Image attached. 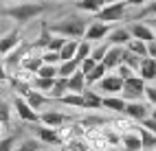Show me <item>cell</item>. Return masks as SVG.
Here are the masks:
<instances>
[{"label": "cell", "instance_id": "8", "mask_svg": "<svg viewBox=\"0 0 156 151\" xmlns=\"http://www.w3.org/2000/svg\"><path fill=\"white\" fill-rule=\"evenodd\" d=\"M68 120H73V118L64 112H59V109H42V112H40V123L48 125V127H55V129L66 125Z\"/></svg>", "mask_w": 156, "mask_h": 151}, {"label": "cell", "instance_id": "27", "mask_svg": "<svg viewBox=\"0 0 156 151\" xmlns=\"http://www.w3.org/2000/svg\"><path fill=\"white\" fill-rule=\"evenodd\" d=\"M106 75H108V66L103 64V62H99L95 68H92V72H88V75H86V79H88V86H97V83L101 81V79L106 77Z\"/></svg>", "mask_w": 156, "mask_h": 151}, {"label": "cell", "instance_id": "10", "mask_svg": "<svg viewBox=\"0 0 156 151\" xmlns=\"http://www.w3.org/2000/svg\"><path fill=\"white\" fill-rule=\"evenodd\" d=\"M123 81H126V79L119 77L117 72H114V75H106V77L97 83V90H99V92H106V94H121Z\"/></svg>", "mask_w": 156, "mask_h": 151}, {"label": "cell", "instance_id": "24", "mask_svg": "<svg viewBox=\"0 0 156 151\" xmlns=\"http://www.w3.org/2000/svg\"><path fill=\"white\" fill-rule=\"evenodd\" d=\"M57 103L62 105H66V107H75V109H84V94H79V92H68L64 94Z\"/></svg>", "mask_w": 156, "mask_h": 151}, {"label": "cell", "instance_id": "29", "mask_svg": "<svg viewBox=\"0 0 156 151\" xmlns=\"http://www.w3.org/2000/svg\"><path fill=\"white\" fill-rule=\"evenodd\" d=\"M79 68H81L79 59H66V62L59 64V77H70V75H75Z\"/></svg>", "mask_w": 156, "mask_h": 151}, {"label": "cell", "instance_id": "16", "mask_svg": "<svg viewBox=\"0 0 156 151\" xmlns=\"http://www.w3.org/2000/svg\"><path fill=\"white\" fill-rule=\"evenodd\" d=\"M121 147H123V151H143V140H141L139 129L121 134Z\"/></svg>", "mask_w": 156, "mask_h": 151}, {"label": "cell", "instance_id": "41", "mask_svg": "<svg viewBox=\"0 0 156 151\" xmlns=\"http://www.w3.org/2000/svg\"><path fill=\"white\" fill-rule=\"evenodd\" d=\"M141 125H145V127H147V129H150V132H154V134H156V118H152V116H147V118H145V120H141Z\"/></svg>", "mask_w": 156, "mask_h": 151}, {"label": "cell", "instance_id": "32", "mask_svg": "<svg viewBox=\"0 0 156 151\" xmlns=\"http://www.w3.org/2000/svg\"><path fill=\"white\" fill-rule=\"evenodd\" d=\"M16 143H18V132L9 134V136H2V140H0V151H13V149H18Z\"/></svg>", "mask_w": 156, "mask_h": 151}, {"label": "cell", "instance_id": "43", "mask_svg": "<svg viewBox=\"0 0 156 151\" xmlns=\"http://www.w3.org/2000/svg\"><path fill=\"white\" fill-rule=\"evenodd\" d=\"M147 46H150V57H156V39H152Z\"/></svg>", "mask_w": 156, "mask_h": 151}, {"label": "cell", "instance_id": "36", "mask_svg": "<svg viewBox=\"0 0 156 151\" xmlns=\"http://www.w3.org/2000/svg\"><path fill=\"white\" fill-rule=\"evenodd\" d=\"M66 39H68V37L53 33V37H51V42H48V46H46V48H51V50H62V46L66 44Z\"/></svg>", "mask_w": 156, "mask_h": 151}, {"label": "cell", "instance_id": "9", "mask_svg": "<svg viewBox=\"0 0 156 151\" xmlns=\"http://www.w3.org/2000/svg\"><path fill=\"white\" fill-rule=\"evenodd\" d=\"M126 114L130 116V118H134V120H145L150 114H152V105L147 103V101H143V99H139V101H128V107H126Z\"/></svg>", "mask_w": 156, "mask_h": 151}, {"label": "cell", "instance_id": "3", "mask_svg": "<svg viewBox=\"0 0 156 151\" xmlns=\"http://www.w3.org/2000/svg\"><path fill=\"white\" fill-rule=\"evenodd\" d=\"M13 109H16V118L18 120H22V123H31V125H37L40 123V112L29 103V101L22 96V94H16L13 96Z\"/></svg>", "mask_w": 156, "mask_h": 151}, {"label": "cell", "instance_id": "34", "mask_svg": "<svg viewBox=\"0 0 156 151\" xmlns=\"http://www.w3.org/2000/svg\"><path fill=\"white\" fill-rule=\"evenodd\" d=\"M42 59L46 64H62V53L59 50H51V48H42Z\"/></svg>", "mask_w": 156, "mask_h": 151}, {"label": "cell", "instance_id": "39", "mask_svg": "<svg viewBox=\"0 0 156 151\" xmlns=\"http://www.w3.org/2000/svg\"><path fill=\"white\" fill-rule=\"evenodd\" d=\"M141 15L143 18H154L156 15V0H150L145 7H141Z\"/></svg>", "mask_w": 156, "mask_h": 151}, {"label": "cell", "instance_id": "48", "mask_svg": "<svg viewBox=\"0 0 156 151\" xmlns=\"http://www.w3.org/2000/svg\"><path fill=\"white\" fill-rule=\"evenodd\" d=\"M5 2H11V0H5Z\"/></svg>", "mask_w": 156, "mask_h": 151}, {"label": "cell", "instance_id": "6", "mask_svg": "<svg viewBox=\"0 0 156 151\" xmlns=\"http://www.w3.org/2000/svg\"><path fill=\"white\" fill-rule=\"evenodd\" d=\"M33 134H35V138L42 145H48V147H59L62 145V138H59V134H57L55 127H48V125L37 123V127L33 129Z\"/></svg>", "mask_w": 156, "mask_h": 151}, {"label": "cell", "instance_id": "17", "mask_svg": "<svg viewBox=\"0 0 156 151\" xmlns=\"http://www.w3.org/2000/svg\"><path fill=\"white\" fill-rule=\"evenodd\" d=\"M139 75H141L147 83H154V81H156V57H143V59H141Z\"/></svg>", "mask_w": 156, "mask_h": 151}, {"label": "cell", "instance_id": "21", "mask_svg": "<svg viewBox=\"0 0 156 151\" xmlns=\"http://www.w3.org/2000/svg\"><path fill=\"white\" fill-rule=\"evenodd\" d=\"M68 86H70V92H79V94H84L86 90H88V79H86V72L79 68L75 75H70V77H68Z\"/></svg>", "mask_w": 156, "mask_h": 151}, {"label": "cell", "instance_id": "25", "mask_svg": "<svg viewBox=\"0 0 156 151\" xmlns=\"http://www.w3.org/2000/svg\"><path fill=\"white\" fill-rule=\"evenodd\" d=\"M139 134L143 140V151H156V134L150 132L145 125H139Z\"/></svg>", "mask_w": 156, "mask_h": 151}, {"label": "cell", "instance_id": "40", "mask_svg": "<svg viewBox=\"0 0 156 151\" xmlns=\"http://www.w3.org/2000/svg\"><path fill=\"white\" fill-rule=\"evenodd\" d=\"M97 64H99L97 59H92V57H86L84 62H81V70H84V72L88 75V72H92V68H95Z\"/></svg>", "mask_w": 156, "mask_h": 151}, {"label": "cell", "instance_id": "30", "mask_svg": "<svg viewBox=\"0 0 156 151\" xmlns=\"http://www.w3.org/2000/svg\"><path fill=\"white\" fill-rule=\"evenodd\" d=\"M57 79V77H55ZM55 79H48V77H35V81H33V88L35 90H40V92H44V94H48L51 90H53V86H55Z\"/></svg>", "mask_w": 156, "mask_h": 151}, {"label": "cell", "instance_id": "15", "mask_svg": "<svg viewBox=\"0 0 156 151\" xmlns=\"http://www.w3.org/2000/svg\"><path fill=\"white\" fill-rule=\"evenodd\" d=\"M123 53H126V46L119 44H110L106 57H103V64L108 66V70H117V66L123 62Z\"/></svg>", "mask_w": 156, "mask_h": 151}, {"label": "cell", "instance_id": "31", "mask_svg": "<svg viewBox=\"0 0 156 151\" xmlns=\"http://www.w3.org/2000/svg\"><path fill=\"white\" fill-rule=\"evenodd\" d=\"M37 75L40 77H48V79H55L59 77V64H42V68L37 70Z\"/></svg>", "mask_w": 156, "mask_h": 151}, {"label": "cell", "instance_id": "45", "mask_svg": "<svg viewBox=\"0 0 156 151\" xmlns=\"http://www.w3.org/2000/svg\"><path fill=\"white\" fill-rule=\"evenodd\" d=\"M150 24H152V26L156 29V15H154V18H150Z\"/></svg>", "mask_w": 156, "mask_h": 151}, {"label": "cell", "instance_id": "5", "mask_svg": "<svg viewBox=\"0 0 156 151\" xmlns=\"http://www.w3.org/2000/svg\"><path fill=\"white\" fill-rule=\"evenodd\" d=\"M128 0H121V2H112V5H106L101 9V11L97 13V18L99 20H103V22H110V24H114V22H121L123 18H126V13H128Z\"/></svg>", "mask_w": 156, "mask_h": 151}, {"label": "cell", "instance_id": "35", "mask_svg": "<svg viewBox=\"0 0 156 151\" xmlns=\"http://www.w3.org/2000/svg\"><path fill=\"white\" fill-rule=\"evenodd\" d=\"M40 147H42V143H40L37 138H27V140H22V143L18 145L16 151H37Z\"/></svg>", "mask_w": 156, "mask_h": 151}, {"label": "cell", "instance_id": "13", "mask_svg": "<svg viewBox=\"0 0 156 151\" xmlns=\"http://www.w3.org/2000/svg\"><path fill=\"white\" fill-rule=\"evenodd\" d=\"M130 31H132V37H136V39H145V42L156 39V29L150 22H132Z\"/></svg>", "mask_w": 156, "mask_h": 151}, {"label": "cell", "instance_id": "23", "mask_svg": "<svg viewBox=\"0 0 156 151\" xmlns=\"http://www.w3.org/2000/svg\"><path fill=\"white\" fill-rule=\"evenodd\" d=\"M70 92V86H68V77H57L55 79V86H53V90L48 92V96L53 99V101H59L64 94H68Z\"/></svg>", "mask_w": 156, "mask_h": 151}, {"label": "cell", "instance_id": "19", "mask_svg": "<svg viewBox=\"0 0 156 151\" xmlns=\"http://www.w3.org/2000/svg\"><path fill=\"white\" fill-rule=\"evenodd\" d=\"M130 39H132V31H130V26L112 29L110 35H108V42H110V44H119V46H128Z\"/></svg>", "mask_w": 156, "mask_h": 151}, {"label": "cell", "instance_id": "26", "mask_svg": "<svg viewBox=\"0 0 156 151\" xmlns=\"http://www.w3.org/2000/svg\"><path fill=\"white\" fill-rule=\"evenodd\" d=\"M79 42H81V39H77V37H68L66 39V44L62 46V50H59V53H62V62H66V59H75Z\"/></svg>", "mask_w": 156, "mask_h": 151}, {"label": "cell", "instance_id": "4", "mask_svg": "<svg viewBox=\"0 0 156 151\" xmlns=\"http://www.w3.org/2000/svg\"><path fill=\"white\" fill-rule=\"evenodd\" d=\"M145 88H147V81H145L141 75H134V77H130V79H126V81H123L121 96L128 99V101L145 99Z\"/></svg>", "mask_w": 156, "mask_h": 151}, {"label": "cell", "instance_id": "28", "mask_svg": "<svg viewBox=\"0 0 156 151\" xmlns=\"http://www.w3.org/2000/svg\"><path fill=\"white\" fill-rule=\"evenodd\" d=\"M150 42H145V39H136V37H132L130 42H128V48L132 50V53H136L141 57H150Z\"/></svg>", "mask_w": 156, "mask_h": 151}, {"label": "cell", "instance_id": "49", "mask_svg": "<svg viewBox=\"0 0 156 151\" xmlns=\"http://www.w3.org/2000/svg\"><path fill=\"white\" fill-rule=\"evenodd\" d=\"M108 151H114V149H108Z\"/></svg>", "mask_w": 156, "mask_h": 151}, {"label": "cell", "instance_id": "2", "mask_svg": "<svg viewBox=\"0 0 156 151\" xmlns=\"http://www.w3.org/2000/svg\"><path fill=\"white\" fill-rule=\"evenodd\" d=\"M48 29L53 33L57 35H64V37H77L81 39L86 35V20L84 18H79V15H66V18H62V20H55V22H51Z\"/></svg>", "mask_w": 156, "mask_h": 151}, {"label": "cell", "instance_id": "33", "mask_svg": "<svg viewBox=\"0 0 156 151\" xmlns=\"http://www.w3.org/2000/svg\"><path fill=\"white\" fill-rule=\"evenodd\" d=\"M108 48H110V42H97L95 48H92V59H97V62H103V57H106L108 53Z\"/></svg>", "mask_w": 156, "mask_h": 151}, {"label": "cell", "instance_id": "1", "mask_svg": "<svg viewBox=\"0 0 156 151\" xmlns=\"http://www.w3.org/2000/svg\"><path fill=\"white\" fill-rule=\"evenodd\" d=\"M44 11H46V5L42 2H20V5H7L2 9V18L11 20L16 24H29L31 20H35Z\"/></svg>", "mask_w": 156, "mask_h": 151}, {"label": "cell", "instance_id": "20", "mask_svg": "<svg viewBox=\"0 0 156 151\" xmlns=\"http://www.w3.org/2000/svg\"><path fill=\"white\" fill-rule=\"evenodd\" d=\"M108 2L106 0H77V11H81V13H88V15H97L103 7H106Z\"/></svg>", "mask_w": 156, "mask_h": 151}, {"label": "cell", "instance_id": "18", "mask_svg": "<svg viewBox=\"0 0 156 151\" xmlns=\"http://www.w3.org/2000/svg\"><path fill=\"white\" fill-rule=\"evenodd\" d=\"M24 99H27V101H29V103L33 105L35 109H37V112H42V107L48 103V101H53L48 94H44V92H40V90H35L33 86H31V90L24 94Z\"/></svg>", "mask_w": 156, "mask_h": 151}, {"label": "cell", "instance_id": "11", "mask_svg": "<svg viewBox=\"0 0 156 151\" xmlns=\"http://www.w3.org/2000/svg\"><path fill=\"white\" fill-rule=\"evenodd\" d=\"M108 125L119 134H128V132H136L139 129V120L130 118L128 114H121V116H114V118H108Z\"/></svg>", "mask_w": 156, "mask_h": 151}, {"label": "cell", "instance_id": "42", "mask_svg": "<svg viewBox=\"0 0 156 151\" xmlns=\"http://www.w3.org/2000/svg\"><path fill=\"white\" fill-rule=\"evenodd\" d=\"M128 5H130V7H139V9H141V7L147 5V0H128Z\"/></svg>", "mask_w": 156, "mask_h": 151}, {"label": "cell", "instance_id": "44", "mask_svg": "<svg viewBox=\"0 0 156 151\" xmlns=\"http://www.w3.org/2000/svg\"><path fill=\"white\" fill-rule=\"evenodd\" d=\"M55 151H68V149H66L64 145H59V147H55Z\"/></svg>", "mask_w": 156, "mask_h": 151}, {"label": "cell", "instance_id": "38", "mask_svg": "<svg viewBox=\"0 0 156 151\" xmlns=\"http://www.w3.org/2000/svg\"><path fill=\"white\" fill-rule=\"evenodd\" d=\"M145 101H147L150 105H156V81L147 83V88H145Z\"/></svg>", "mask_w": 156, "mask_h": 151}, {"label": "cell", "instance_id": "47", "mask_svg": "<svg viewBox=\"0 0 156 151\" xmlns=\"http://www.w3.org/2000/svg\"><path fill=\"white\" fill-rule=\"evenodd\" d=\"M106 2H108V5H112V2H121V0H106Z\"/></svg>", "mask_w": 156, "mask_h": 151}, {"label": "cell", "instance_id": "22", "mask_svg": "<svg viewBox=\"0 0 156 151\" xmlns=\"http://www.w3.org/2000/svg\"><path fill=\"white\" fill-rule=\"evenodd\" d=\"M103 107V96L99 94V90H86L84 92V109H101Z\"/></svg>", "mask_w": 156, "mask_h": 151}, {"label": "cell", "instance_id": "7", "mask_svg": "<svg viewBox=\"0 0 156 151\" xmlns=\"http://www.w3.org/2000/svg\"><path fill=\"white\" fill-rule=\"evenodd\" d=\"M110 22H103V20H97V22H90L88 24V29H86V39H90L92 44H97V42H101V39H106L108 35H110Z\"/></svg>", "mask_w": 156, "mask_h": 151}, {"label": "cell", "instance_id": "12", "mask_svg": "<svg viewBox=\"0 0 156 151\" xmlns=\"http://www.w3.org/2000/svg\"><path fill=\"white\" fill-rule=\"evenodd\" d=\"M20 39H22V37H20L18 26H11V29H7V31H2V37H0V50H2V57L11 53V50L18 46Z\"/></svg>", "mask_w": 156, "mask_h": 151}, {"label": "cell", "instance_id": "46", "mask_svg": "<svg viewBox=\"0 0 156 151\" xmlns=\"http://www.w3.org/2000/svg\"><path fill=\"white\" fill-rule=\"evenodd\" d=\"M152 118H156V105H152V114H150Z\"/></svg>", "mask_w": 156, "mask_h": 151}, {"label": "cell", "instance_id": "37", "mask_svg": "<svg viewBox=\"0 0 156 151\" xmlns=\"http://www.w3.org/2000/svg\"><path fill=\"white\" fill-rule=\"evenodd\" d=\"M117 75H119V77H123V79H130V77L139 75V72H136V70H134L132 66H128V64H123V62H121V64L117 66Z\"/></svg>", "mask_w": 156, "mask_h": 151}, {"label": "cell", "instance_id": "14", "mask_svg": "<svg viewBox=\"0 0 156 151\" xmlns=\"http://www.w3.org/2000/svg\"><path fill=\"white\" fill-rule=\"evenodd\" d=\"M128 99H123L121 94H106L103 96V109H108L112 114H126Z\"/></svg>", "mask_w": 156, "mask_h": 151}]
</instances>
